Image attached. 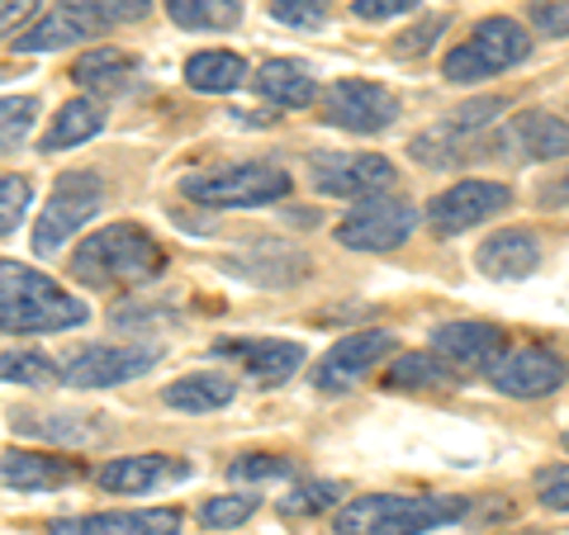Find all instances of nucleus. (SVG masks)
<instances>
[{"label":"nucleus","mask_w":569,"mask_h":535,"mask_svg":"<svg viewBox=\"0 0 569 535\" xmlns=\"http://www.w3.org/2000/svg\"><path fill=\"white\" fill-rule=\"evenodd\" d=\"M470 516V497L456 493H366L337 507V535H427Z\"/></svg>","instance_id":"f257e3e1"},{"label":"nucleus","mask_w":569,"mask_h":535,"mask_svg":"<svg viewBox=\"0 0 569 535\" xmlns=\"http://www.w3.org/2000/svg\"><path fill=\"white\" fill-rule=\"evenodd\" d=\"M91 309L86 299L67 294L58 280L20 261H0V332L10 336H48L81 327Z\"/></svg>","instance_id":"f03ea898"},{"label":"nucleus","mask_w":569,"mask_h":535,"mask_svg":"<svg viewBox=\"0 0 569 535\" xmlns=\"http://www.w3.org/2000/svg\"><path fill=\"white\" fill-rule=\"evenodd\" d=\"M162 265H167V252L157 246L148 228H138V223H110L71 252V275L81 284H96V290L148 284L162 275Z\"/></svg>","instance_id":"7ed1b4c3"},{"label":"nucleus","mask_w":569,"mask_h":535,"mask_svg":"<svg viewBox=\"0 0 569 535\" xmlns=\"http://www.w3.org/2000/svg\"><path fill=\"white\" fill-rule=\"evenodd\" d=\"M498 114H508V100H498V95L460 104V110H451L447 119H437L432 129L408 142V157L422 162V166H441V171L466 166L470 157L479 162L485 152H498V138H489Z\"/></svg>","instance_id":"20e7f679"},{"label":"nucleus","mask_w":569,"mask_h":535,"mask_svg":"<svg viewBox=\"0 0 569 535\" xmlns=\"http://www.w3.org/2000/svg\"><path fill=\"white\" fill-rule=\"evenodd\" d=\"M290 171L271 162H238V166H213L194 171L181 181V194H190L204 209H266L290 194Z\"/></svg>","instance_id":"39448f33"},{"label":"nucleus","mask_w":569,"mask_h":535,"mask_svg":"<svg viewBox=\"0 0 569 535\" xmlns=\"http://www.w3.org/2000/svg\"><path fill=\"white\" fill-rule=\"evenodd\" d=\"M527 58H531L527 29L518 20H503V14H493V20L475 24V33H470L466 43H456L447 52L441 71H447V81L470 85V81H489V77H498V71L518 67Z\"/></svg>","instance_id":"423d86ee"},{"label":"nucleus","mask_w":569,"mask_h":535,"mask_svg":"<svg viewBox=\"0 0 569 535\" xmlns=\"http://www.w3.org/2000/svg\"><path fill=\"white\" fill-rule=\"evenodd\" d=\"M100 204H104V181L96 171H62L48 194V209L39 213V228H33V252L58 256L62 246L96 219Z\"/></svg>","instance_id":"0eeeda50"},{"label":"nucleus","mask_w":569,"mask_h":535,"mask_svg":"<svg viewBox=\"0 0 569 535\" xmlns=\"http://www.w3.org/2000/svg\"><path fill=\"white\" fill-rule=\"evenodd\" d=\"M418 228V209L403 200V194L385 190V194H366V200H356L342 223H337V242L347 246V252H395L413 238Z\"/></svg>","instance_id":"6e6552de"},{"label":"nucleus","mask_w":569,"mask_h":535,"mask_svg":"<svg viewBox=\"0 0 569 535\" xmlns=\"http://www.w3.org/2000/svg\"><path fill=\"white\" fill-rule=\"evenodd\" d=\"M313 190L337 200H366L399 185V171L380 152H318L313 157Z\"/></svg>","instance_id":"1a4fd4ad"},{"label":"nucleus","mask_w":569,"mask_h":535,"mask_svg":"<svg viewBox=\"0 0 569 535\" xmlns=\"http://www.w3.org/2000/svg\"><path fill=\"white\" fill-rule=\"evenodd\" d=\"M323 119L342 133H385L399 119V95L385 91L380 81H332L323 91Z\"/></svg>","instance_id":"9d476101"},{"label":"nucleus","mask_w":569,"mask_h":535,"mask_svg":"<svg viewBox=\"0 0 569 535\" xmlns=\"http://www.w3.org/2000/svg\"><path fill=\"white\" fill-rule=\"evenodd\" d=\"M512 204V190L503 181H456L451 190H441L432 209H427V223H432L437 238H460L470 228L498 219Z\"/></svg>","instance_id":"9b49d317"},{"label":"nucleus","mask_w":569,"mask_h":535,"mask_svg":"<svg viewBox=\"0 0 569 535\" xmlns=\"http://www.w3.org/2000/svg\"><path fill=\"white\" fill-rule=\"evenodd\" d=\"M389 351H399V336L389 327H366L356 336H342V342H337L323 361H318L313 388H318V394H347V388L361 384Z\"/></svg>","instance_id":"f8f14e48"},{"label":"nucleus","mask_w":569,"mask_h":535,"mask_svg":"<svg viewBox=\"0 0 569 535\" xmlns=\"http://www.w3.org/2000/svg\"><path fill=\"white\" fill-rule=\"evenodd\" d=\"M565 380H569L565 355L546 346H508L489 365V384L508 398H550Z\"/></svg>","instance_id":"ddd939ff"},{"label":"nucleus","mask_w":569,"mask_h":535,"mask_svg":"<svg viewBox=\"0 0 569 535\" xmlns=\"http://www.w3.org/2000/svg\"><path fill=\"white\" fill-rule=\"evenodd\" d=\"M162 361V346H86L62 365L67 388H119Z\"/></svg>","instance_id":"4468645a"},{"label":"nucleus","mask_w":569,"mask_h":535,"mask_svg":"<svg viewBox=\"0 0 569 535\" xmlns=\"http://www.w3.org/2000/svg\"><path fill=\"white\" fill-rule=\"evenodd\" d=\"M48 535H181L176 507H133V512H86L52 522Z\"/></svg>","instance_id":"2eb2a0df"},{"label":"nucleus","mask_w":569,"mask_h":535,"mask_svg":"<svg viewBox=\"0 0 569 535\" xmlns=\"http://www.w3.org/2000/svg\"><path fill=\"white\" fill-rule=\"evenodd\" d=\"M213 351L228 355V361H238L247 370V380H257V384H284L299 365H305V346L280 342V336H247V342L223 336Z\"/></svg>","instance_id":"dca6fc26"},{"label":"nucleus","mask_w":569,"mask_h":535,"mask_svg":"<svg viewBox=\"0 0 569 535\" xmlns=\"http://www.w3.org/2000/svg\"><path fill=\"white\" fill-rule=\"evenodd\" d=\"M432 351L451 370H485L508 351V332L498 323H447L432 332Z\"/></svg>","instance_id":"f3484780"},{"label":"nucleus","mask_w":569,"mask_h":535,"mask_svg":"<svg viewBox=\"0 0 569 535\" xmlns=\"http://www.w3.org/2000/svg\"><path fill=\"white\" fill-rule=\"evenodd\" d=\"M86 470L67 455H48V451H6L0 455V484L14 493H58L71 488Z\"/></svg>","instance_id":"a211bd4d"},{"label":"nucleus","mask_w":569,"mask_h":535,"mask_svg":"<svg viewBox=\"0 0 569 535\" xmlns=\"http://www.w3.org/2000/svg\"><path fill=\"white\" fill-rule=\"evenodd\" d=\"M190 478V465L176 455H123V460H110V465L96 470V484L110 488V493H152V488H167V484H186Z\"/></svg>","instance_id":"6ab92c4d"},{"label":"nucleus","mask_w":569,"mask_h":535,"mask_svg":"<svg viewBox=\"0 0 569 535\" xmlns=\"http://www.w3.org/2000/svg\"><path fill=\"white\" fill-rule=\"evenodd\" d=\"M498 152H518L522 162H556L569 157V123L546 110H522L498 138Z\"/></svg>","instance_id":"aec40b11"},{"label":"nucleus","mask_w":569,"mask_h":535,"mask_svg":"<svg viewBox=\"0 0 569 535\" xmlns=\"http://www.w3.org/2000/svg\"><path fill=\"white\" fill-rule=\"evenodd\" d=\"M475 265L485 280H527L541 271V242L527 228H508V233L485 238V246L475 252Z\"/></svg>","instance_id":"412c9836"},{"label":"nucleus","mask_w":569,"mask_h":535,"mask_svg":"<svg viewBox=\"0 0 569 535\" xmlns=\"http://www.w3.org/2000/svg\"><path fill=\"white\" fill-rule=\"evenodd\" d=\"M252 85H257V95H261V100H271V104H276V110H309V104L318 100L313 71H309V67H299V62H284V58L261 62V67H257V77H252Z\"/></svg>","instance_id":"4be33fe9"},{"label":"nucleus","mask_w":569,"mask_h":535,"mask_svg":"<svg viewBox=\"0 0 569 535\" xmlns=\"http://www.w3.org/2000/svg\"><path fill=\"white\" fill-rule=\"evenodd\" d=\"M138 77V58H129L123 48H110V43H96L91 52H81L77 62H71V81L86 85V91H129Z\"/></svg>","instance_id":"5701e85b"},{"label":"nucleus","mask_w":569,"mask_h":535,"mask_svg":"<svg viewBox=\"0 0 569 535\" xmlns=\"http://www.w3.org/2000/svg\"><path fill=\"white\" fill-rule=\"evenodd\" d=\"M238 398V384L228 380V374H181L176 384L162 388V403L176 407V413H219V407H228Z\"/></svg>","instance_id":"b1692460"},{"label":"nucleus","mask_w":569,"mask_h":535,"mask_svg":"<svg viewBox=\"0 0 569 535\" xmlns=\"http://www.w3.org/2000/svg\"><path fill=\"white\" fill-rule=\"evenodd\" d=\"M100 129H104V110H100L96 100L77 95V100H67L62 110H58V119L48 123V133L39 138V152H43V157H52V152L81 148V142H91Z\"/></svg>","instance_id":"393cba45"},{"label":"nucleus","mask_w":569,"mask_h":535,"mask_svg":"<svg viewBox=\"0 0 569 535\" xmlns=\"http://www.w3.org/2000/svg\"><path fill=\"white\" fill-rule=\"evenodd\" d=\"M96 39V29L81 20V14H71L67 6L58 10H48L39 14L24 33H20V43H14V52H58V48H71V43H91Z\"/></svg>","instance_id":"a878e982"},{"label":"nucleus","mask_w":569,"mask_h":535,"mask_svg":"<svg viewBox=\"0 0 569 535\" xmlns=\"http://www.w3.org/2000/svg\"><path fill=\"white\" fill-rule=\"evenodd\" d=\"M186 85L200 95H233L238 85H247V62L238 58V52H194V58L186 62Z\"/></svg>","instance_id":"bb28decb"},{"label":"nucleus","mask_w":569,"mask_h":535,"mask_svg":"<svg viewBox=\"0 0 569 535\" xmlns=\"http://www.w3.org/2000/svg\"><path fill=\"white\" fill-rule=\"evenodd\" d=\"M171 24L181 29H200V33H223L242 20V6L238 0H162Z\"/></svg>","instance_id":"cd10ccee"},{"label":"nucleus","mask_w":569,"mask_h":535,"mask_svg":"<svg viewBox=\"0 0 569 535\" xmlns=\"http://www.w3.org/2000/svg\"><path fill=\"white\" fill-rule=\"evenodd\" d=\"M0 384L52 388V384H62V365H58V361H48L43 351L10 346V351H0Z\"/></svg>","instance_id":"c85d7f7f"},{"label":"nucleus","mask_w":569,"mask_h":535,"mask_svg":"<svg viewBox=\"0 0 569 535\" xmlns=\"http://www.w3.org/2000/svg\"><path fill=\"white\" fill-rule=\"evenodd\" d=\"M451 380H456V370L441 361L437 351H408L385 374L389 388H437V384H451Z\"/></svg>","instance_id":"c756f323"},{"label":"nucleus","mask_w":569,"mask_h":535,"mask_svg":"<svg viewBox=\"0 0 569 535\" xmlns=\"http://www.w3.org/2000/svg\"><path fill=\"white\" fill-rule=\"evenodd\" d=\"M71 14H81L96 33L100 29H114V24H138L142 14L152 10V0H62Z\"/></svg>","instance_id":"7c9ffc66"},{"label":"nucleus","mask_w":569,"mask_h":535,"mask_svg":"<svg viewBox=\"0 0 569 535\" xmlns=\"http://www.w3.org/2000/svg\"><path fill=\"white\" fill-rule=\"evenodd\" d=\"M33 123H39V100L33 95H6L0 100V157L6 152H20Z\"/></svg>","instance_id":"2f4dec72"},{"label":"nucleus","mask_w":569,"mask_h":535,"mask_svg":"<svg viewBox=\"0 0 569 535\" xmlns=\"http://www.w3.org/2000/svg\"><path fill=\"white\" fill-rule=\"evenodd\" d=\"M347 488L332 484V478H305V484H295L290 493L280 497V516H318L337 507V497H342Z\"/></svg>","instance_id":"473e14b6"},{"label":"nucleus","mask_w":569,"mask_h":535,"mask_svg":"<svg viewBox=\"0 0 569 535\" xmlns=\"http://www.w3.org/2000/svg\"><path fill=\"white\" fill-rule=\"evenodd\" d=\"M257 507H261V497H252V493H223V497H209L200 507V522L209 531H233L247 522V516H257Z\"/></svg>","instance_id":"72a5a7b5"},{"label":"nucleus","mask_w":569,"mask_h":535,"mask_svg":"<svg viewBox=\"0 0 569 535\" xmlns=\"http://www.w3.org/2000/svg\"><path fill=\"white\" fill-rule=\"evenodd\" d=\"M228 478H233V484H271V478H295V460L252 451V455H238L233 465H228Z\"/></svg>","instance_id":"f704fd0d"},{"label":"nucleus","mask_w":569,"mask_h":535,"mask_svg":"<svg viewBox=\"0 0 569 535\" xmlns=\"http://www.w3.org/2000/svg\"><path fill=\"white\" fill-rule=\"evenodd\" d=\"M29 204H33V185L14 171H0V238H10L24 223Z\"/></svg>","instance_id":"c9c22d12"},{"label":"nucleus","mask_w":569,"mask_h":535,"mask_svg":"<svg viewBox=\"0 0 569 535\" xmlns=\"http://www.w3.org/2000/svg\"><path fill=\"white\" fill-rule=\"evenodd\" d=\"M271 20L290 29H323L328 0H271Z\"/></svg>","instance_id":"e433bc0d"},{"label":"nucleus","mask_w":569,"mask_h":535,"mask_svg":"<svg viewBox=\"0 0 569 535\" xmlns=\"http://www.w3.org/2000/svg\"><path fill=\"white\" fill-rule=\"evenodd\" d=\"M447 24H451V14H427L418 29H408V33L395 39V58H418V52H427L441 33H447Z\"/></svg>","instance_id":"4c0bfd02"},{"label":"nucleus","mask_w":569,"mask_h":535,"mask_svg":"<svg viewBox=\"0 0 569 535\" xmlns=\"http://www.w3.org/2000/svg\"><path fill=\"white\" fill-rule=\"evenodd\" d=\"M537 497L550 512H569V465H550L537 474Z\"/></svg>","instance_id":"58836bf2"},{"label":"nucleus","mask_w":569,"mask_h":535,"mask_svg":"<svg viewBox=\"0 0 569 535\" xmlns=\"http://www.w3.org/2000/svg\"><path fill=\"white\" fill-rule=\"evenodd\" d=\"M422 0H351V14L361 24H385V20H399V14H413Z\"/></svg>","instance_id":"ea45409f"},{"label":"nucleus","mask_w":569,"mask_h":535,"mask_svg":"<svg viewBox=\"0 0 569 535\" xmlns=\"http://www.w3.org/2000/svg\"><path fill=\"white\" fill-rule=\"evenodd\" d=\"M39 14H43L39 0H0V39H10V33L20 39V33L39 20Z\"/></svg>","instance_id":"a19ab883"},{"label":"nucleus","mask_w":569,"mask_h":535,"mask_svg":"<svg viewBox=\"0 0 569 535\" xmlns=\"http://www.w3.org/2000/svg\"><path fill=\"white\" fill-rule=\"evenodd\" d=\"M531 24L550 39H569V0H546V6H531Z\"/></svg>","instance_id":"79ce46f5"},{"label":"nucleus","mask_w":569,"mask_h":535,"mask_svg":"<svg viewBox=\"0 0 569 535\" xmlns=\"http://www.w3.org/2000/svg\"><path fill=\"white\" fill-rule=\"evenodd\" d=\"M546 209H569V175H565V181L560 185H550L546 190V200H541Z\"/></svg>","instance_id":"37998d69"}]
</instances>
